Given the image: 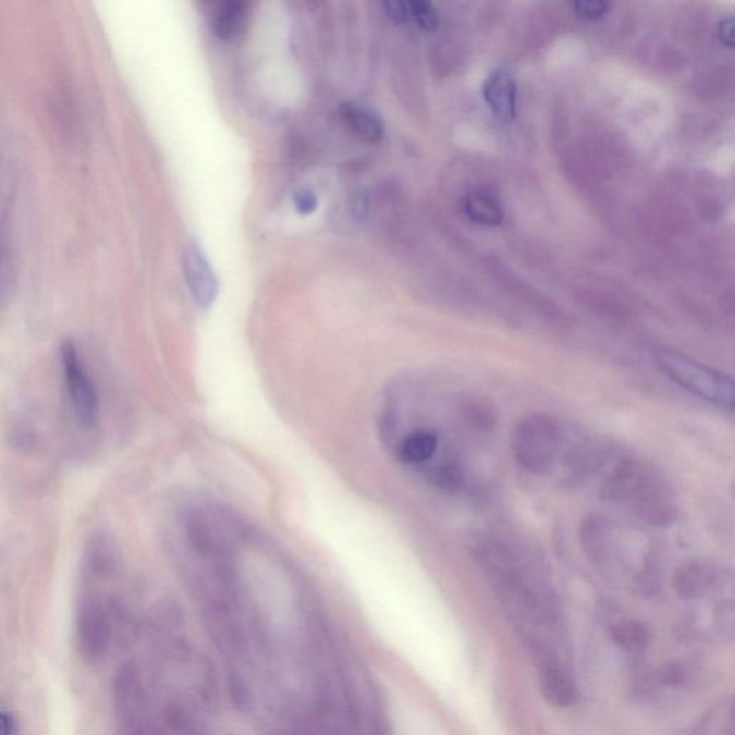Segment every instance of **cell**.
I'll list each match as a JSON object with an SVG mask.
<instances>
[{
	"instance_id": "19",
	"label": "cell",
	"mask_w": 735,
	"mask_h": 735,
	"mask_svg": "<svg viewBox=\"0 0 735 735\" xmlns=\"http://www.w3.org/2000/svg\"><path fill=\"white\" fill-rule=\"evenodd\" d=\"M34 427L26 421H17L11 428V444L22 453H28L35 445Z\"/></svg>"
},
{
	"instance_id": "24",
	"label": "cell",
	"mask_w": 735,
	"mask_h": 735,
	"mask_svg": "<svg viewBox=\"0 0 735 735\" xmlns=\"http://www.w3.org/2000/svg\"><path fill=\"white\" fill-rule=\"evenodd\" d=\"M719 38L724 47L734 48V17L732 15L723 17L719 25Z\"/></svg>"
},
{
	"instance_id": "4",
	"label": "cell",
	"mask_w": 735,
	"mask_h": 735,
	"mask_svg": "<svg viewBox=\"0 0 735 735\" xmlns=\"http://www.w3.org/2000/svg\"><path fill=\"white\" fill-rule=\"evenodd\" d=\"M114 635V611L98 597L84 598L76 613V648L87 664H97Z\"/></svg>"
},
{
	"instance_id": "20",
	"label": "cell",
	"mask_w": 735,
	"mask_h": 735,
	"mask_svg": "<svg viewBox=\"0 0 735 735\" xmlns=\"http://www.w3.org/2000/svg\"><path fill=\"white\" fill-rule=\"evenodd\" d=\"M432 479H434L436 485L443 487V489H458L462 486V471L460 468L453 466V464H441L437 467L434 473H432Z\"/></svg>"
},
{
	"instance_id": "26",
	"label": "cell",
	"mask_w": 735,
	"mask_h": 735,
	"mask_svg": "<svg viewBox=\"0 0 735 735\" xmlns=\"http://www.w3.org/2000/svg\"><path fill=\"white\" fill-rule=\"evenodd\" d=\"M13 721L7 712H0V735H12Z\"/></svg>"
},
{
	"instance_id": "7",
	"label": "cell",
	"mask_w": 735,
	"mask_h": 735,
	"mask_svg": "<svg viewBox=\"0 0 735 735\" xmlns=\"http://www.w3.org/2000/svg\"><path fill=\"white\" fill-rule=\"evenodd\" d=\"M539 684L546 701L554 707H571L577 700L574 676L565 669L561 658L539 661Z\"/></svg>"
},
{
	"instance_id": "25",
	"label": "cell",
	"mask_w": 735,
	"mask_h": 735,
	"mask_svg": "<svg viewBox=\"0 0 735 735\" xmlns=\"http://www.w3.org/2000/svg\"><path fill=\"white\" fill-rule=\"evenodd\" d=\"M384 8L387 15L391 17L392 21L396 24L407 21L409 15L408 3L396 2V0H391V2H385Z\"/></svg>"
},
{
	"instance_id": "5",
	"label": "cell",
	"mask_w": 735,
	"mask_h": 735,
	"mask_svg": "<svg viewBox=\"0 0 735 735\" xmlns=\"http://www.w3.org/2000/svg\"><path fill=\"white\" fill-rule=\"evenodd\" d=\"M61 359L76 417L84 426L91 427L98 417V395L96 387L81 363L78 350L71 340L62 342Z\"/></svg>"
},
{
	"instance_id": "23",
	"label": "cell",
	"mask_w": 735,
	"mask_h": 735,
	"mask_svg": "<svg viewBox=\"0 0 735 735\" xmlns=\"http://www.w3.org/2000/svg\"><path fill=\"white\" fill-rule=\"evenodd\" d=\"M660 679L666 685H676L683 683L685 679V670L684 666L678 664V662H671L662 666L660 671Z\"/></svg>"
},
{
	"instance_id": "11",
	"label": "cell",
	"mask_w": 735,
	"mask_h": 735,
	"mask_svg": "<svg viewBox=\"0 0 735 735\" xmlns=\"http://www.w3.org/2000/svg\"><path fill=\"white\" fill-rule=\"evenodd\" d=\"M341 115L346 125L364 142L376 144L384 135V124L371 108L359 106L356 102H344Z\"/></svg>"
},
{
	"instance_id": "2",
	"label": "cell",
	"mask_w": 735,
	"mask_h": 735,
	"mask_svg": "<svg viewBox=\"0 0 735 735\" xmlns=\"http://www.w3.org/2000/svg\"><path fill=\"white\" fill-rule=\"evenodd\" d=\"M562 430L548 414H530L514 426L511 449L514 460L531 475L552 470L562 449Z\"/></svg>"
},
{
	"instance_id": "15",
	"label": "cell",
	"mask_w": 735,
	"mask_h": 735,
	"mask_svg": "<svg viewBox=\"0 0 735 735\" xmlns=\"http://www.w3.org/2000/svg\"><path fill=\"white\" fill-rule=\"evenodd\" d=\"M611 527L602 517L592 516L586 518L581 525L580 540L585 552L593 559H603L609 552L611 546Z\"/></svg>"
},
{
	"instance_id": "22",
	"label": "cell",
	"mask_w": 735,
	"mask_h": 735,
	"mask_svg": "<svg viewBox=\"0 0 735 735\" xmlns=\"http://www.w3.org/2000/svg\"><path fill=\"white\" fill-rule=\"evenodd\" d=\"M293 205L297 213L302 216L313 215L318 207V197L310 188H299L293 194Z\"/></svg>"
},
{
	"instance_id": "1",
	"label": "cell",
	"mask_w": 735,
	"mask_h": 735,
	"mask_svg": "<svg viewBox=\"0 0 735 735\" xmlns=\"http://www.w3.org/2000/svg\"><path fill=\"white\" fill-rule=\"evenodd\" d=\"M471 549L495 597L535 645L538 660L553 656L543 638L559 633L561 620L552 592L534 563L498 539L481 538Z\"/></svg>"
},
{
	"instance_id": "16",
	"label": "cell",
	"mask_w": 735,
	"mask_h": 735,
	"mask_svg": "<svg viewBox=\"0 0 735 735\" xmlns=\"http://www.w3.org/2000/svg\"><path fill=\"white\" fill-rule=\"evenodd\" d=\"M246 16V3L238 0H229L220 3L215 11V34L222 39H232L242 29Z\"/></svg>"
},
{
	"instance_id": "9",
	"label": "cell",
	"mask_w": 735,
	"mask_h": 735,
	"mask_svg": "<svg viewBox=\"0 0 735 735\" xmlns=\"http://www.w3.org/2000/svg\"><path fill=\"white\" fill-rule=\"evenodd\" d=\"M164 735H211L196 708L184 701H170L162 712Z\"/></svg>"
},
{
	"instance_id": "17",
	"label": "cell",
	"mask_w": 735,
	"mask_h": 735,
	"mask_svg": "<svg viewBox=\"0 0 735 735\" xmlns=\"http://www.w3.org/2000/svg\"><path fill=\"white\" fill-rule=\"evenodd\" d=\"M613 642L628 652L642 651L651 640V633L637 621L621 622L611 630Z\"/></svg>"
},
{
	"instance_id": "13",
	"label": "cell",
	"mask_w": 735,
	"mask_h": 735,
	"mask_svg": "<svg viewBox=\"0 0 735 735\" xmlns=\"http://www.w3.org/2000/svg\"><path fill=\"white\" fill-rule=\"evenodd\" d=\"M439 450V437L431 430L409 432L400 443L399 457L407 466H422L430 462Z\"/></svg>"
},
{
	"instance_id": "8",
	"label": "cell",
	"mask_w": 735,
	"mask_h": 735,
	"mask_svg": "<svg viewBox=\"0 0 735 735\" xmlns=\"http://www.w3.org/2000/svg\"><path fill=\"white\" fill-rule=\"evenodd\" d=\"M482 97L493 114L503 123H511L516 119L517 85L511 72L494 71L486 79Z\"/></svg>"
},
{
	"instance_id": "3",
	"label": "cell",
	"mask_w": 735,
	"mask_h": 735,
	"mask_svg": "<svg viewBox=\"0 0 735 735\" xmlns=\"http://www.w3.org/2000/svg\"><path fill=\"white\" fill-rule=\"evenodd\" d=\"M656 359L661 371L685 391L716 407L733 409L734 382L724 372L671 351L658 352Z\"/></svg>"
},
{
	"instance_id": "18",
	"label": "cell",
	"mask_w": 735,
	"mask_h": 735,
	"mask_svg": "<svg viewBox=\"0 0 735 735\" xmlns=\"http://www.w3.org/2000/svg\"><path fill=\"white\" fill-rule=\"evenodd\" d=\"M409 15H413L417 24L421 26L422 29L432 33L439 28L440 17L437 13L436 8L428 2H409L408 3Z\"/></svg>"
},
{
	"instance_id": "14",
	"label": "cell",
	"mask_w": 735,
	"mask_h": 735,
	"mask_svg": "<svg viewBox=\"0 0 735 735\" xmlns=\"http://www.w3.org/2000/svg\"><path fill=\"white\" fill-rule=\"evenodd\" d=\"M464 211L471 222L487 228H495L503 222V210L498 198L485 191L468 193L464 198Z\"/></svg>"
},
{
	"instance_id": "12",
	"label": "cell",
	"mask_w": 735,
	"mask_h": 735,
	"mask_svg": "<svg viewBox=\"0 0 735 735\" xmlns=\"http://www.w3.org/2000/svg\"><path fill=\"white\" fill-rule=\"evenodd\" d=\"M85 563H87L89 574L97 579L114 574L119 554L110 536L103 534L93 536L87 546V553H85Z\"/></svg>"
},
{
	"instance_id": "10",
	"label": "cell",
	"mask_w": 735,
	"mask_h": 735,
	"mask_svg": "<svg viewBox=\"0 0 735 735\" xmlns=\"http://www.w3.org/2000/svg\"><path fill=\"white\" fill-rule=\"evenodd\" d=\"M715 581V571L703 562H688L675 572L674 589L676 595L685 599L703 597Z\"/></svg>"
},
{
	"instance_id": "6",
	"label": "cell",
	"mask_w": 735,
	"mask_h": 735,
	"mask_svg": "<svg viewBox=\"0 0 735 735\" xmlns=\"http://www.w3.org/2000/svg\"><path fill=\"white\" fill-rule=\"evenodd\" d=\"M184 272L198 308L209 309L219 295V281L196 242H188L184 250Z\"/></svg>"
},
{
	"instance_id": "21",
	"label": "cell",
	"mask_w": 735,
	"mask_h": 735,
	"mask_svg": "<svg viewBox=\"0 0 735 735\" xmlns=\"http://www.w3.org/2000/svg\"><path fill=\"white\" fill-rule=\"evenodd\" d=\"M608 9L609 3L603 2V0H584V2L572 4V11L584 20H598V17L605 15Z\"/></svg>"
}]
</instances>
